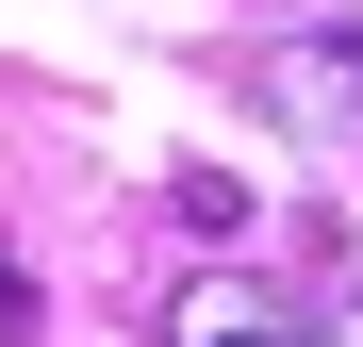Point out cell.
Returning <instances> with one entry per match:
<instances>
[{
    "instance_id": "cell-1",
    "label": "cell",
    "mask_w": 363,
    "mask_h": 347,
    "mask_svg": "<svg viewBox=\"0 0 363 347\" xmlns=\"http://www.w3.org/2000/svg\"><path fill=\"white\" fill-rule=\"evenodd\" d=\"M264 99H281L330 165H363V33H297V50H264Z\"/></svg>"
},
{
    "instance_id": "cell-2",
    "label": "cell",
    "mask_w": 363,
    "mask_h": 347,
    "mask_svg": "<svg viewBox=\"0 0 363 347\" xmlns=\"http://www.w3.org/2000/svg\"><path fill=\"white\" fill-rule=\"evenodd\" d=\"M165 347H314V331H297V298H281V281L215 265V281H182V298H165Z\"/></svg>"
},
{
    "instance_id": "cell-3",
    "label": "cell",
    "mask_w": 363,
    "mask_h": 347,
    "mask_svg": "<svg viewBox=\"0 0 363 347\" xmlns=\"http://www.w3.org/2000/svg\"><path fill=\"white\" fill-rule=\"evenodd\" d=\"M165 215L199 231V248H231V231H248V182H215V165H182V182H165Z\"/></svg>"
},
{
    "instance_id": "cell-4",
    "label": "cell",
    "mask_w": 363,
    "mask_h": 347,
    "mask_svg": "<svg viewBox=\"0 0 363 347\" xmlns=\"http://www.w3.org/2000/svg\"><path fill=\"white\" fill-rule=\"evenodd\" d=\"M0 347H33V265L0 248Z\"/></svg>"
},
{
    "instance_id": "cell-5",
    "label": "cell",
    "mask_w": 363,
    "mask_h": 347,
    "mask_svg": "<svg viewBox=\"0 0 363 347\" xmlns=\"http://www.w3.org/2000/svg\"><path fill=\"white\" fill-rule=\"evenodd\" d=\"M347 347H363V298H347Z\"/></svg>"
}]
</instances>
